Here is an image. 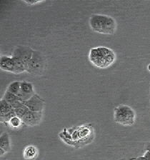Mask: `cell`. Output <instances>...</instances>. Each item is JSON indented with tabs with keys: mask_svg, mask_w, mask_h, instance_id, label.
<instances>
[{
	"mask_svg": "<svg viewBox=\"0 0 150 160\" xmlns=\"http://www.w3.org/2000/svg\"><path fill=\"white\" fill-rule=\"evenodd\" d=\"M0 148L4 149L7 152H9L11 149L9 134L6 132L2 134L0 137Z\"/></svg>",
	"mask_w": 150,
	"mask_h": 160,
	"instance_id": "cell-10",
	"label": "cell"
},
{
	"mask_svg": "<svg viewBox=\"0 0 150 160\" xmlns=\"http://www.w3.org/2000/svg\"><path fill=\"white\" fill-rule=\"evenodd\" d=\"M34 51V50L32 49L31 47L17 46L15 47L13 52H12V57L18 59L22 62H23L25 65L32 59Z\"/></svg>",
	"mask_w": 150,
	"mask_h": 160,
	"instance_id": "cell-6",
	"label": "cell"
},
{
	"mask_svg": "<svg viewBox=\"0 0 150 160\" xmlns=\"http://www.w3.org/2000/svg\"><path fill=\"white\" fill-rule=\"evenodd\" d=\"M145 151H149L150 152V142L145 145Z\"/></svg>",
	"mask_w": 150,
	"mask_h": 160,
	"instance_id": "cell-21",
	"label": "cell"
},
{
	"mask_svg": "<svg viewBox=\"0 0 150 160\" xmlns=\"http://www.w3.org/2000/svg\"><path fill=\"white\" fill-rule=\"evenodd\" d=\"M129 160H150V152L149 151H145L144 156L131 158Z\"/></svg>",
	"mask_w": 150,
	"mask_h": 160,
	"instance_id": "cell-19",
	"label": "cell"
},
{
	"mask_svg": "<svg viewBox=\"0 0 150 160\" xmlns=\"http://www.w3.org/2000/svg\"><path fill=\"white\" fill-rule=\"evenodd\" d=\"M12 110H14V108L12 104L5 101L4 99H1L0 100V116L8 114Z\"/></svg>",
	"mask_w": 150,
	"mask_h": 160,
	"instance_id": "cell-11",
	"label": "cell"
},
{
	"mask_svg": "<svg viewBox=\"0 0 150 160\" xmlns=\"http://www.w3.org/2000/svg\"><path fill=\"white\" fill-rule=\"evenodd\" d=\"M6 152H7L5 151L4 149L0 148V156L2 157V156H3V155H4L5 153H6Z\"/></svg>",
	"mask_w": 150,
	"mask_h": 160,
	"instance_id": "cell-22",
	"label": "cell"
},
{
	"mask_svg": "<svg viewBox=\"0 0 150 160\" xmlns=\"http://www.w3.org/2000/svg\"><path fill=\"white\" fill-rule=\"evenodd\" d=\"M0 68L15 74H22L26 72L23 62L12 56H2L0 59Z\"/></svg>",
	"mask_w": 150,
	"mask_h": 160,
	"instance_id": "cell-5",
	"label": "cell"
},
{
	"mask_svg": "<svg viewBox=\"0 0 150 160\" xmlns=\"http://www.w3.org/2000/svg\"><path fill=\"white\" fill-rule=\"evenodd\" d=\"M16 116L17 115L14 109L8 114L3 115V116H0V121H1V122H3V123H8V122L10 121V119Z\"/></svg>",
	"mask_w": 150,
	"mask_h": 160,
	"instance_id": "cell-17",
	"label": "cell"
},
{
	"mask_svg": "<svg viewBox=\"0 0 150 160\" xmlns=\"http://www.w3.org/2000/svg\"><path fill=\"white\" fill-rule=\"evenodd\" d=\"M2 99H4L5 101H7L8 103L11 104H14V102H16L17 101H19V98L18 97H17V95L14 94L13 93H11V92H8L7 90L5 92Z\"/></svg>",
	"mask_w": 150,
	"mask_h": 160,
	"instance_id": "cell-15",
	"label": "cell"
},
{
	"mask_svg": "<svg viewBox=\"0 0 150 160\" xmlns=\"http://www.w3.org/2000/svg\"><path fill=\"white\" fill-rule=\"evenodd\" d=\"M88 59L92 65L99 69H107L116 61V54L108 47H99L90 49Z\"/></svg>",
	"mask_w": 150,
	"mask_h": 160,
	"instance_id": "cell-1",
	"label": "cell"
},
{
	"mask_svg": "<svg viewBox=\"0 0 150 160\" xmlns=\"http://www.w3.org/2000/svg\"><path fill=\"white\" fill-rule=\"evenodd\" d=\"M42 112H33L29 110L28 112L22 119L23 123L28 126H37L42 121Z\"/></svg>",
	"mask_w": 150,
	"mask_h": 160,
	"instance_id": "cell-8",
	"label": "cell"
},
{
	"mask_svg": "<svg viewBox=\"0 0 150 160\" xmlns=\"http://www.w3.org/2000/svg\"><path fill=\"white\" fill-rule=\"evenodd\" d=\"M34 94H26V93H24V92H23L20 91L19 93L17 94V97H18L19 102H23V103H24L25 102H27V100H29L30 98H31V97L33 96Z\"/></svg>",
	"mask_w": 150,
	"mask_h": 160,
	"instance_id": "cell-18",
	"label": "cell"
},
{
	"mask_svg": "<svg viewBox=\"0 0 150 160\" xmlns=\"http://www.w3.org/2000/svg\"><path fill=\"white\" fill-rule=\"evenodd\" d=\"M7 91L16 95L18 94L19 93V92L21 91V82H12V83H10L9 84L8 87H7Z\"/></svg>",
	"mask_w": 150,
	"mask_h": 160,
	"instance_id": "cell-13",
	"label": "cell"
},
{
	"mask_svg": "<svg viewBox=\"0 0 150 160\" xmlns=\"http://www.w3.org/2000/svg\"><path fill=\"white\" fill-rule=\"evenodd\" d=\"M119 160H127V159H125V158H122V159H119Z\"/></svg>",
	"mask_w": 150,
	"mask_h": 160,
	"instance_id": "cell-24",
	"label": "cell"
},
{
	"mask_svg": "<svg viewBox=\"0 0 150 160\" xmlns=\"http://www.w3.org/2000/svg\"><path fill=\"white\" fill-rule=\"evenodd\" d=\"M147 69H148V70L150 72V64H148V66H147Z\"/></svg>",
	"mask_w": 150,
	"mask_h": 160,
	"instance_id": "cell-23",
	"label": "cell"
},
{
	"mask_svg": "<svg viewBox=\"0 0 150 160\" xmlns=\"http://www.w3.org/2000/svg\"><path fill=\"white\" fill-rule=\"evenodd\" d=\"M27 72L34 76L42 75L46 67V59L39 51H34L32 59L24 65Z\"/></svg>",
	"mask_w": 150,
	"mask_h": 160,
	"instance_id": "cell-4",
	"label": "cell"
},
{
	"mask_svg": "<svg viewBox=\"0 0 150 160\" xmlns=\"http://www.w3.org/2000/svg\"><path fill=\"white\" fill-rule=\"evenodd\" d=\"M114 121L122 126H132L134 124L136 114L134 109L127 105H119L114 109Z\"/></svg>",
	"mask_w": 150,
	"mask_h": 160,
	"instance_id": "cell-3",
	"label": "cell"
},
{
	"mask_svg": "<svg viewBox=\"0 0 150 160\" xmlns=\"http://www.w3.org/2000/svg\"><path fill=\"white\" fill-rule=\"evenodd\" d=\"M89 25L94 32L103 34H114L117 30V22L113 17L104 14H92Z\"/></svg>",
	"mask_w": 150,
	"mask_h": 160,
	"instance_id": "cell-2",
	"label": "cell"
},
{
	"mask_svg": "<svg viewBox=\"0 0 150 160\" xmlns=\"http://www.w3.org/2000/svg\"><path fill=\"white\" fill-rule=\"evenodd\" d=\"M28 109L33 112H42L44 108L45 102L39 94L35 93L33 96L24 103Z\"/></svg>",
	"mask_w": 150,
	"mask_h": 160,
	"instance_id": "cell-7",
	"label": "cell"
},
{
	"mask_svg": "<svg viewBox=\"0 0 150 160\" xmlns=\"http://www.w3.org/2000/svg\"><path fill=\"white\" fill-rule=\"evenodd\" d=\"M24 3L26 4H30V5H33L34 4H37V3H39V2H42V1H24Z\"/></svg>",
	"mask_w": 150,
	"mask_h": 160,
	"instance_id": "cell-20",
	"label": "cell"
},
{
	"mask_svg": "<svg viewBox=\"0 0 150 160\" xmlns=\"http://www.w3.org/2000/svg\"><path fill=\"white\" fill-rule=\"evenodd\" d=\"M12 106L13 107L17 117H19L21 119L23 118V117L27 113V112H28V111L29 110L28 109V107H27L26 105L23 103V102H21L19 101L14 102V104H12Z\"/></svg>",
	"mask_w": 150,
	"mask_h": 160,
	"instance_id": "cell-9",
	"label": "cell"
},
{
	"mask_svg": "<svg viewBox=\"0 0 150 160\" xmlns=\"http://www.w3.org/2000/svg\"><path fill=\"white\" fill-rule=\"evenodd\" d=\"M21 91L24 92L26 94H34V87L33 84L30 82H26V81H22L21 82Z\"/></svg>",
	"mask_w": 150,
	"mask_h": 160,
	"instance_id": "cell-14",
	"label": "cell"
},
{
	"mask_svg": "<svg viewBox=\"0 0 150 160\" xmlns=\"http://www.w3.org/2000/svg\"><path fill=\"white\" fill-rule=\"evenodd\" d=\"M23 123L22 120L18 117H14L13 118L10 119V121L8 122V124L10 127L13 129H18L21 127L22 124Z\"/></svg>",
	"mask_w": 150,
	"mask_h": 160,
	"instance_id": "cell-16",
	"label": "cell"
},
{
	"mask_svg": "<svg viewBox=\"0 0 150 160\" xmlns=\"http://www.w3.org/2000/svg\"><path fill=\"white\" fill-rule=\"evenodd\" d=\"M37 156V149L34 146H28L24 149V157L25 159L32 160Z\"/></svg>",
	"mask_w": 150,
	"mask_h": 160,
	"instance_id": "cell-12",
	"label": "cell"
}]
</instances>
